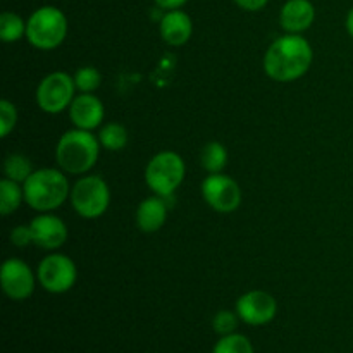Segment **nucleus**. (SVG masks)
Wrapping results in <instances>:
<instances>
[{"mask_svg": "<svg viewBox=\"0 0 353 353\" xmlns=\"http://www.w3.org/2000/svg\"><path fill=\"white\" fill-rule=\"evenodd\" d=\"M238 314L231 312V310H219L212 319V327L217 334L226 336V334H233L238 327Z\"/></svg>", "mask_w": 353, "mask_h": 353, "instance_id": "393cba45", "label": "nucleus"}, {"mask_svg": "<svg viewBox=\"0 0 353 353\" xmlns=\"http://www.w3.org/2000/svg\"><path fill=\"white\" fill-rule=\"evenodd\" d=\"M168 199L152 193L150 196L141 200L137 207L134 221H137L138 230L147 234L157 233L168 221Z\"/></svg>", "mask_w": 353, "mask_h": 353, "instance_id": "dca6fc26", "label": "nucleus"}, {"mask_svg": "<svg viewBox=\"0 0 353 353\" xmlns=\"http://www.w3.org/2000/svg\"><path fill=\"white\" fill-rule=\"evenodd\" d=\"M314 62V48L303 34L285 33L265 50L262 68L276 83H293L309 72Z\"/></svg>", "mask_w": 353, "mask_h": 353, "instance_id": "f257e3e1", "label": "nucleus"}, {"mask_svg": "<svg viewBox=\"0 0 353 353\" xmlns=\"http://www.w3.org/2000/svg\"><path fill=\"white\" fill-rule=\"evenodd\" d=\"M154 2L162 10H174L181 9L185 3H188V0H154Z\"/></svg>", "mask_w": 353, "mask_h": 353, "instance_id": "cd10ccee", "label": "nucleus"}, {"mask_svg": "<svg viewBox=\"0 0 353 353\" xmlns=\"http://www.w3.org/2000/svg\"><path fill=\"white\" fill-rule=\"evenodd\" d=\"M212 353H254V347L247 336L233 333L221 336Z\"/></svg>", "mask_w": 353, "mask_h": 353, "instance_id": "5701e85b", "label": "nucleus"}, {"mask_svg": "<svg viewBox=\"0 0 353 353\" xmlns=\"http://www.w3.org/2000/svg\"><path fill=\"white\" fill-rule=\"evenodd\" d=\"M33 164H31V159L28 155L19 154V152H14L9 154L3 161V178H9L12 181H17L23 185L30 174L33 172Z\"/></svg>", "mask_w": 353, "mask_h": 353, "instance_id": "412c9836", "label": "nucleus"}, {"mask_svg": "<svg viewBox=\"0 0 353 353\" xmlns=\"http://www.w3.org/2000/svg\"><path fill=\"white\" fill-rule=\"evenodd\" d=\"M316 21V7L310 0H286L279 10V24L285 33L303 34Z\"/></svg>", "mask_w": 353, "mask_h": 353, "instance_id": "2eb2a0df", "label": "nucleus"}, {"mask_svg": "<svg viewBox=\"0 0 353 353\" xmlns=\"http://www.w3.org/2000/svg\"><path fill=\"white\" fill-rule=\"evenodd\" d=\"M228 161H230V154L221 141H209L203 145L202 152H200V164H202L203 171H207L209 174L223 172L226 169Z\"/></svg>", "mask_w": 353, "mask_h": 353, "instance_id": "f3484780", "label": "nucleus"}, {"mask_svg": "<svg viewBox=\"0 0 353 353\" xmlns=\"http://www.w3.org/2000/svg\"><path fill=\"white\" fill-rule=\"evenodd\" d=\"M23 190L24 203L38 214L61 209L71 195L68 174L61 168L34 169L23 183Z\"/></svg>", "mask_w": 353, "mask_h": 353, "instance_id": "7ed1b4c3", "label": "nucleus"}, {"mask_svg": "<svg viewBox=\"0 0 353 353\" xmlns=\"http://www.w3.org/2000/svg\"><path fill=\"white\" fill-rule=\"evenodd\" d=\"M33 245L45 252H57L69 238L68 224L54 212H40L30 221Z\"/></svg>", "mask_w": 353, "mask_h": 353, "instance_id": "f8f14e48", "label": "nucleus"}, {"mask_svg": "<svg viewBox=\"0 0 353 353\" xmlns=\"http://www.w3.org/2000/svg\"><path fill=\"white\" fill-rule=\"evenodd\" d=\"M200 193L207 205L219 214H231L240 209L243 193L240 185L224 172L205 176L200 185Z\"/></svg>", "mask_w": 353, "mask_h": 353, "instance_id": "1a4fd4ad", "label": "nucleus"}, {"mask_svg": "<svg viewBox=\"0 0 353 353\" xmlns=\"http://www.w3.org/2000/svg\"><path fill=\"white\" fill-rule=\"evenodd\" d=\"M24 203V190L23 185L12 181L9 178H3L0 181V214L3 217L16 212Z\"/></svg>", "mask_w": 353, "mask_h": 353, "instance_id": "a211bd4d", "label": "nucleus"}, {"mask_svg": "<svg viewBox=\"0 0 353 353\" xmlns=\"http://www.w3.org/2000/svg\"><path fill=\"white\" fill-rule=\"evenodd\" d=\"M233 2L247 12H259L268 6L269 0H233Z\"/></svg>", "mask_w": 353, "mask_h": 353, "instance_id": "bb28decb", "label": "nucleus"}, {"mask_svg": "<svg viewBox=\"0 0 353 353\" xmlns=\"http://www.w3.org/2000/svg\"><path fill=\"white\" fill-rule=\"evenodd\" d=\"M9 240L14 247L24 248L28 245H33V236H31L30 224H19V226L12 228L9 234Z\"/></svg>", "mask_w": 353, "mask_h": 353, "instance_id": "a878e982", "label": "nucleus"}, {"mask_svg": "<svg viewBox=\"0 0 353 353\" xmlns=\"http://www.w3.org/2000/svg\"><path fill=\"white\" fill-rule=\"evenodd\" d=\"M26 38V21L12 10L0 14V40L3 43H16Z\"/></svg>", "mask_w": 353, "mask_h": 353, "instance_id": "aec40b11", "label": "nucleus"}, {"mask_svg": "<svg viewBox=\"0 0 353 353\" xmlns=\"http://www.w3.org/2000/svg\"><path fill=\"white\" fill-rule=\"evenodd\" d=\"M72 76L78 93H95L102 85V74L93 65H83Z\"/></svg>", "mask_w": 353, "mask_h": 353, "instance_id": "4be33fe9", "label": "nucleus"}, {"mask_svg": "<svg viewBox=\"0 0 353 353\" xmlns=\"http://www.w3.org/2000/svg\"><path fill=\"white\" fill-rule=\"evenodd\" d=\"M37 271L30 268L23 259L9 257L0 269V285L7 299L23 302L33 295L37 288Z\"/></svg>", "mask_w": 353, "mask_h": 353, "instance_id": "9d476101", "label": "nucleus"}, {"mask_svg": "<svg viewBox=\"0 0 353 353\" xmlns=\"http://www.w3.org/2000/svg\"><path fill=\"white\" fill-rule=\"evenodd\" d=\"M76 95H78V90L74 85V76L65 71L48 72L40 79L34 90L38 109L52 116L68 110Z\"/></svg>", "mask_w": 353, "mask_h": 353, "instance_id": "0eeeda50", "label": "nucleus"}, {"mask_svg": "<svg viewBox=\"0 0 353 353\" xmlns=\"http://www.w3.org/2000/svg\"><path fill=\"white\" fill-rule=\"evenodd\" d=\"M69 23L59 7L41 6L26 21V40L38 50H55L68 38Z\"/></svg>", "mask_w": 353, "mask_h": 353, "instance_id": "20e7f679", "label": "nucleus"}, {"mask_svg": "<svg viewBox=\"0 0 353 353\" xmlns=\"http://www.w3.org/2000/svg\"><path fill=\"white\" fill-rule=\"evenodd\" d=\"M345 28H347V33L353 38V7L350 10H348L347 19H345Z\"/></svg>", "mask_w": 353, "mask_h": 353, "instance_id": "c85d7f7f", "label": "nucleus"}, {"mask_svg": "<svg viewBox=\"0 0 353 353\" xmlns=\"http://www.w3.org/2000/svg\"><path fill=\"white\" fill-rule=\"evenodd\" d=\"M17 124V109L10 100H0V137L7 138Z\"/></svg>", "mask_w": 353, "mask_h": 353, "instance_id": "b1692460", "label": "nucleus"}, {"mask_svg": "<svg viewBox=\"0 0 353 353\" xmlns=\"http://www.w3.org/2000/svg\"><path fill=\"white\" fill-rule=\"evenodd\" d=\"M234 312L248 326H265L278 314V302L271 293L250 290L236 300Z\"/></svg>", "mask_w": 353, "mask_h": 353, "instance_id": "9b49d317", "label": "nucleus"}, {"mask_svg": "<svg viewBox=\"0 0 353 353\" xmlns=\"http://www.w3.org/2000/svg\"><path fill=\"white\" fill-rule=\"evenodd\" d=\"M100 150L102 145L93 131L72 128L57 140L55 162L68 176H85L99 162Z\"/></svg>", "mask_w": 353, "mask_h": 353, "instance_id": "f03ea898", "label": "nucleus"}, {"mask_svg": "<svg viewBox=\"0 0 353 353\" xmlns=\"http://www.w3.org/2000/svg\"><path fill=\"white\" fill-rule=\"evenodd\" d=\"M100 145H102L103 150H109V152H119L123 150L124 147L128 145V130L119 123H105L100 126L99 133Z\"/></svg>", "mask_w": 353, "mask_h": 353, "instance_id": "6ab92c4d", "label": "nucleus"}, {"mask_svg": "<svg viewBox=\"0 0 353 353\" xmlns=\"http://www.w3.org/2000/svg\"><path fill=\"white\" fill-rule=\"evenodd\" d=\"M72 210L86 221L102 217L110 205V188L99 174L79 176L69 195Z\"/></svg>", "mask_w": 353, "mask_h": 353, "instance_id": "423d86ee", "label": "nucleus"}, {"mask_svg": "<svg viewBox=\"0 0 353 353\" xmlns=\"http://www.w3.org/2000/svg\"><path fill=\"white\" fill-rule=\"evenodd\" d=\"M159 33L169 47H183L193 37V21L181 9L165 10L159 21Z\"/></svg>", "mask_w": 353, "mask_h": 353, "instance_id": "4468645a", "label": "nucleus"}, {"mask_svg": "<svg viewBox=\"0 0 353 353\" xmlns=\"http://www.w3.org/2000/svg\"><path fill=\"white\" fill-rule=\"evenodd\" d=\"M38 285L52 295L68 293L78 281V268L69 255L50 252L37 268Z\"/></svg>", "mask_w": 353, "mask_h": 353, "instance_id": "6e6552de", "label": "nucleus"}, {"mask_svg": "<svg viewBox=\"0 0 353 353\" xmlns=\"http://www.w3.org/2000/svg\"><path fill=\"white\" fill-rule=\"evenodd\" d=\"M68 112L72 126L86 131H95L105 119V107L95 93H78Z\"/></svg>", "mask_w": 353, "mask_h": 353, "instance_id": "ddd939ff", "label": "nucleus"}, {"mask_svg": "<svg viewBox=\"0 0 353 353\" xmlns=\"http://www.w3.org/2000/svg\"><path fill=\"white\" fill-rule=\"evenodd\" d=\"M186 176L185 159L174 150L157 152L145 168V183L154 195L171 199Z\"/></svg>", "mask_w": 353, "mask_h": 353, "instance_id": "39448f33", "label": "nucleus"}]
</instances>
